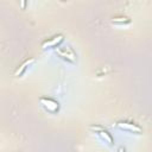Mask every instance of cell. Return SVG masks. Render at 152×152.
<instances>
[{"mask_svg":"<svg viewBox=\"0 0 152 152\" xmlns=\"http://www.w3.org/2000/svg\"><path fill=\"white\" fill-rule=\"evenodd\" d=\"M57 55L62 58V59H64V61H66V62H69V63H75L76 62V53H75V51L70 48V46H57Z\"/></svg>","mask_w":152,"mask_h":152,"instance_id":"obj_1","label":"cell"},{"mask_svg":"<svg viewBox=\"0 0 152 152\" xmlns=\"http://www.w3.org/2000/svg\"><path fill=\"white\" fill-rule=\"evenodd\" d=\"M90 129H93L94 133H95L96 135H99L104 142H107V144H109V145H112V144L114 142V139H113V137L110 135V133H109L107 129H104L102 126L93 125V126H90Z\"/></svg>","mask_w":152,"mask_h":152,"instance_id":"obj_2","label":"cell"},{"mask_svg":"<svg viewBox=\"0 0 152 152\" xmlns=\"http://www.w3.org/2000/svg\"><path fill=\"white\" fill-rule=\"evenodd\" d=\"M39 102L44 107V109L50 112V113H56L59 109V103L51 97H40Z\"/></svg>","mask_w":152,"mask_h":152,"instance_id":"obj_3","label":"cell"},{"mask_svg":"<svg viewBox=\"0 0 152 152\" xmlns=\"http://www.w3.org/2000/svg\"><path fill=\"white\" fill-rule=\"evenodd\" d=\"M116 127L122 129V131L129 132V133H135V134H140L141 133V127L138 126L137 124L129 122V121H118L116 122Z\"/></svg>","mask_w":152,"mask_h":152,"instance_id":"obj_4","label":"cell"},{"mask_svg":"<svg viewBox=\"0 0 152 152\" xmlns=\"http://www.w3.org/2000/svg\"><path fill=\"white\" fill-rule=\"evenodd\" d=\"M63 39H64L63 34H57V36L52 37L51 39H48V40L43 42L42 48H44V49H53V48H57L63 42Z\"/></svg>","mask_w":152,"mask_h":152,"instance_id":"obj_5","label":"cell"},{"mask_svg":"<svg viewBox=\"0 0 152 152\" xmlns=\"http://www.w3.org/2000/svg\"><path fill=\"white\" fill-rule=\"evenodd\" d=\"M34 63V58L33 57H31V58H28V59H26L23 64H20V66H18V69L15 70V72H14V75L17 76V77H21L25 72H26V70L32 65Z\"/></svg>","mask_w":152,"mask_h":152,"instance_id":"obj_6","label":"cell"},{"mask_svg":"<svg viewBox=\"0 0 152 152\" xmlns=\"http://www.w3.org/2000/svg\"><path fill=\"white\" fill-rule=\"evenodd\" d=\"M112 23H113L114 25L122 26V25H128V24H131V19H128L127 17L120 15V17H114V18L112 19Z\"/></svg>","mask_w":152,"mask_h":152,"instance_id":"obj_7","label":"cell"},{"mask_svg":"<svg viewBox=\"0 0 152 152\" xmlns=\"http://www.w3.org/2000/svg\"><path fill=\"white\" fill-rule=\"evenodd\" d=\"M26 5H27V0H20V6L23 10L26 8Z\"/></svg>","mask_w":152,"mask_h":152,"instance_id":"obj_8","label":"cell"}]
</instances>
